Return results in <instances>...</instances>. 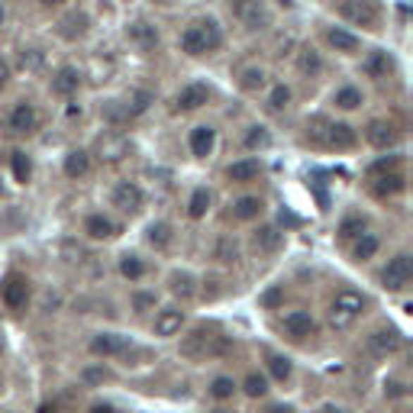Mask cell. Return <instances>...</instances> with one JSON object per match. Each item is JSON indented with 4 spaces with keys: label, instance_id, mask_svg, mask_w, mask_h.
<instances>
[{
    "label": "cell",
    "instance_id": "cell-1",
    "mask_svg": "<svg viewBox=\"0 0 413 413\" xmlns=\"http://www.w3.org/2000/svg\"><path fill=\"white\" fill-rule=\"evenodd\" d=\"M220 46H223V32L214 20H200V23L187 26L181 32V52H187V55H204Z\"/></svg>",
    "mask_w": 413,
    "mask_h": 413
},
{
    "label": "cell",
    "instance_id": "cell-2",
    "mask_svg": "<svg viewBox=\"0 0 413 413\" xmlns=\"http://www.w3.org/2000/svg\"><path fill=\"white\" fill-rule=\"evenodd\" d=\"M310 139L314 142H323L326 149H336V152H345V149H355L359 136L349 123H326V120H314L310 126Z\"/></svg>",
    "mask_w": 413,
    "mask_h": 413
},
{
    "label": "cell",
    "instance_id": "cell-3",
    "mask_svg": "<svg viewBox=\"0 0 413 413\" xmlns=\"http://www.w3.org/2000/svg\"><path fill=\"white\" fill-rule=\"evenodd\" d=\"M230 349V343H226V336H216L214 329L207 326H197L191 333V336L181 343V355H187V359H210V355H223Z\"/></svg>",
    "mask_w": 413,
    "mask_h": 413
},
{
    "label": "cell",
    "instance_id": "cell-4",
    "mask_svg": "<svg viewBox=\"0 0 413 413\" xmlns=\"http://www.w3.org/2000/svg\"><path fill=\"white\" fill-rule=\"evenodd\" d=\"M362 310H365V297L355 291H343L329 304V323L336 329H349L362 316Z\"/></svg>",
    "mask_w": 413,
    "mask_h": 413
},
{
    "label": "cell",
    "instance_id": "cell-5",
    "mask_svg": "<svg viewBox=\"0 0 413 413\" xmlns=\"http://www.w3.org/2000/svg\"><path fill=\"white\" fill-rule=\"evenodd\" d=\"M413 278V261L407 252L394 255V259L388 261V268L381 271V288L384 291H404L407 284H410Z\"/></svg>",
    "mask_w": 413,
    "mask_h": 413
},
{
    "label": "cell",
    "instance_id": "cell-6",
    "mask_svg": "<svg viewBox=\"0 0 413 413\" xmlns=\"http://www.w3.org/2000/svg\"><path fill=\"white\" fill-rule=\"evenodd\" d=\"M30 278L20 275V271H13V275L4 278V284H0V297H4V304L10 307V310H23L26 304H30Z\"/></svg>",
    "mask_w": 413,
    "mask_h": 413
},
{
    "label": "cell",
    "instance_id": "cell-7",
    "mask_svg": "<svg viewBox=\"0 0 413 413\" xmlns=\"http://www.w3.org/2000/svg\"><path fill=\"white\" fill-rule=\"evenodd\" d=\"M233 13L249 30H265L271 23V13H268V7L261 0H233Z\"/></svg>",
    "mask_w": 413,
    "mask_h": 413
},
{
    "label": "cell",
    "instance_id": "cell-8",
    "mask_svg": "<svg viewBox=\"0 0 413 413\" xmlns=\"http://www.w3.org/2000/svg\"><path fill=\"white\" fill-rule=\"evenodd\" d=\"M339 16L355 26H375L378 23V7L371 0H339Z\"/></svg>",
    "mask_w": 413,
    "mask_h": 413
},
{
    "label": "cell",
    "instance_id": "cell-9",
    "mask_svg": "<svg viewBox=\"0 0 413 413\" xmlns=\"http://www.w3.org/2000/svg\"><path fill=\"white\" fill-rule=\"evenodd\" d=\"M130 349V336H120V333H97L91 339V352L97 359H113V355H123Z\"/></svg>",
    "mask_w": 413,
    "mask_h": 413
},
{
    "label": "cell",
    "instance_id": "cell-10",
    "mask_svg": "<svg viewBox=\"0 0 413 413\" xmlns=\"http://www.w3.org/2000/svg\"><path fill=\"white\" fill-rule=\"evenodd\" d=\"M400 343H404V336H400L394 326H381L375 329L371 336H368V349L375 355H390V352H397Z\"/></svg>",
    "mask_w": 413,
    "mask_h": 413
},
{
    "label": "cell",
    "instance_id": "cell-11",
    "mask_svg": "<svg viewBox=\"0 0 413 413\" xmlns=\"http://www.w3.org/2000/svg\"><path fill=\"white\" fill-rule=\"evenodd\" d=\"M113 207H120L123 214H136L139 207H142V191H139V184L132 181H120L113 187Z\"/></svg>",
    "mask_w": 413,
    "mask_h": 413
},
{
    "label": "cell",
    "instance_id": "cell-12",
    "mask_svg": "<svg viewBox=\"0 0 413 413\" xmlns=\"http://www.w3.org/2000/svg\"><path fill=\"white\" fill-rule=\"evenodd\" d=\"M252 245H255V252H261V255H275L284 245V233L278 226H259L252 236Z\"/></svg>",
    "mask_w": 413,
    "mask_h": 413
},
{
    "label": "cell",
    "instance_id": "cell-13",
    "mask_svg": "<svg viewBox=\"0 0 413 413\" xmlns=\"http://www.w3.org/2000/svg\"><path fill=\"white\" fill-rule=\"evenodd\" d=\"M314 329H316V323L307 310H291V314L284 316V333L291 339H307Z\"/></svg>",
    "mask_w": 413,
    "mask_h": 413
},
{
    "label": "cell",
    "instance_id": "cell-14",
    "mask_svg": "<svg viewBox=\"0 0 413 413\" xmlns=\"http://www.w3.org/2000/svg\"><path fill=\"white\" fill-rule=\"evenodd\" d=\"M397 126L394 123H384V120H375L371 126H368V142L375 149H390V146H397Z\"/></svg>",
    "mask_w": 413,
    "mask_h": 413
},
{
    "label": "cell",
    "instance_id": "cell-15",
    "mask_svg": "<svg viewBox=\"0 0 413 413\" xmlns=\"http://www.w3.org/2000/svg\"><path fill=\"white\" fill-rule=\"evenodd\" d=\"M184 326V310H178V307H165V310H159V316H155V336H175V333H181Z\"/></svg>",
    "mask_w": 413,
    "mask_h": 413
},
{
    "label": "cell",
    "instance_id": "cell-16",
    "mask_svg": "<svg viewBox=\"0 0 413 413\" xmlns=\"http://www.w3.org/2000/svg\"><path fill=\"white\" fill-rule=\"evenodd\" d=\"M36 123H39V113H36V107H32V104H16V107L10 110L7 126L13 132H32V130H36Z\"/></svg>",
    "mask_w": 413,
    "mask_h": 413
},
{
    "label": "cell",
    "instance_id": "cell-17",
    "mask_svg": "<svg viewBox=\"0 0 413 413\" xmlns=\"http://www.w3.org/2000/svg\"><path fill=\"white\" fill-rule=\"evenodd\" d=\"M407 187V178L400 175V171H388V175L375 178V184H371V191L378 194V197H394V194H400Z\"/></svg>",
    "mask_w": 413,
    "mask_h": 413
},
{
    "label": "cell",
    "instance_id": "cell-18",
    "mask_svg": "<svg viewBox=\"0 0 413 413\" xmlns=\"http://www.w3.org/2000/svg\"><path fill=\"white\" fill-rule=\"evenodd\" d=\"M261 175V165L255 159H242V161H233L230 168H226V178L236 184H245V181H255Z\"/></svg>",
    "mask_w": 413,
    "mask_h": 413
},
{
    "label": "cell",
    "instance_id": "cell-19",
    "mask_svg": "<svg viewBox=\"0 0 413 413\" xmlns=\"http://www.w3.org/2000/svg\"><path fill=\"white\" fill-rule=\"evenodd\" d=\"M175 104H178V110H184V113H187V110H200L207 104V87L204 85H187L175 97Z\"/></svg>",
    "mask_w": 413,
    "mask_h": 413
},
{
    "label": "cell",
    "instance_id": "cell-20",
    "mask_svg": "<svg viewBox=\"0 0 413 413\" xmlns=\"http://www.w3.org/2000/svg\"><path fill=\"white\" fill-rule=\"evenodd\" d=\"M214 139H216L214 126H194V132H191V152L197 155V159H207V155L214 152Z\"/></svg>",
    "mask_w": 413,
    "mask_h": 413
},
{
    "label": "cell",
    "instance_id": "cell-21",
    "mask_svg": "<svg viewBox=\"0 0 413 413\" xmlns=\"http://www.w3.org/2000/svg\"><path fill=\"white\" fill-rule=\"evenodd\" d=\"M78 87H81V71L78 68H61L58 75L52 78V91L58 94V97H68V94H75Z\"/></svg>",
    "mask_w": 413,
    "mask_h": 413
},
{
    "label": "cell",
    "instance_id": "cell-22",
    "mask_svg": "<svg viewBox=\"0 0 413 413\" xmlns=\"http://www.w3.org/2000/svg\"><path fill=\"white\" fill-rule=\"evenodd\" d=\"M168 291L181 300H191L194 294H197V281H194L191 271H175V275L168 278Z\"/></svg>",
    "mask_w": 413,
    "mask_h": 413
},
{
    "label": "cell",
    "instance_id": "cell-23",
    "mask_svg": "<svg viewBox=\"0 0 413 413\" xmlns=\"http://www.w3.org/2000/svg\"><path fill=\"white\" fill-rule=\"evenodd\" d=\"M326 42H329L333 49H336V52H343V55L359 52V46H362L359 36H352V32L339 30V26H336V30H329V32H326Z\"/></svg>",
    "mask_w": 413,
    "mask_h": 413
},
{
    "label": "cell",
    "instance_id": "cell-24",
    "mask_svg": "<svg viewBox=\"0 0 413 413\" xmlns=\"http://www.w3.org/2000/svg\"><path fill=\"white\" fill-rule=\"evenodd\" d=\"M91 171V155L85 149H75V152L65 155V175L68 178H85Z\"/></svg>",
    "mask_w": 413,
    "mask_h": 413
},
{
    "label": "cell",
    "instance_id": "cell-25",
    "mask_svg": "<svg viewBox=\"0 0 413 413\" xmlns=\"http://www.w3.org/2000/svg\"><path fill=\"white\" fill-rule=\"evenodd\" d=\"M378 249H381L378 236H371V233H362V236L355 239V245H352V259L355 261H368V259H375Z\"/></svg>",
    "mask_w": 413,
    "mask_h": 413
},
{
    "label": "cell",
    "instance_id": "cell-26",
    "mask_svg": "<svg viewBox=\"0 0 413 413\" xmlns=\"http://www.w3.org/2000/svg\"><path fill=\"white\" fill-rule=\"evenodd\" d=\"M85 233L91 239H110V236H113V223H110L104 214H91L85 220Z\"/></svg>",
    "mask_w": 413,
    "mask_h": 413
},
{
    "label": "cell",
    "instance_id": "cell-27",
    "mask_svg": "<svg viewBox=\"0 0 413 413\" xmlns=\"http://www.w3.org/2000/svg\"><path fill=\"white\" fill-rule=\"evenodd\" d=\"M130 39L132 42H139L142 49H155L159 46V30L149 23H132L130 26Z\"/></svg>",
    "mask_w": 413,
    "mask_h": 413
},
{
    "label": "cell",
    "instance_id": "cell-28",
    "mask_svg": "<svg viewBox=\"0 0 413 413\" xmlns=\"http://www.w3.org/2000/svg\"><path fill=\"white\" fill-rule=\"evenodd\" d=\"M265 365H268V371H271V378H275V381H288V378H291V359H288V355L268 352L265 355Z\"/></svg>",
    "mask_w": 413,
    "mask_h": 413
},
{
    "label": "cell",
    "instance_id": "cell-29",
    "mask_svg": "<svg viewBox=\"0 0 413 413\" xmlns=\"http://www.w3.org/2000/svg\"><path fill=\"white\" fill-rule=\"evenodd\" d=\"M261 200L259 197H239L236 204H233V216H236V220H255V216L261 214Z\"/></svg>",
    "mask_w": 413,
    "mask_h": 413
},
{
    "label": "cell",
    "instance_id": "cell-30",
    "mask_svg": "<svg viewBox=\"0 0 413 413\" xmlns=\"http://www.w3.org/2000/svg\"><path fill=\"white\" fill-rule=\"evenodd\" d=\"M297 68H300V75H304V78H316L323 71L320 52H314V49H304V52H300V58H297Z\"/></svg>",
    "mask_w": 413,
    "mask_h": 413
},
{
    "label": "cell",
    "instance_id": "cell-31",
    "mask_svg": "<svg viewBox=\"0 0 413 413\" xmlns=\"http://www.w3.org/2000/svg\"><path fill=\"white\" fill-rule=\"evenodd\" d=\"M146 242L149 245H155V249H168L171 245V226L168 223H152V226H149L146 230Z\"/></svg>",
    "mask_w": 413,
    "mask_h": 413
},
{
    "label": "cell",
    "instance_id": "cell-32",
    "mask_svg": "<svg viewBox=\"0 0 413 413\" xmlns=\"http://www.w3.org/2000/svg\"><path fill=\"white\" fill-rule=\"evenodd\" d=\"M362 100H365V97H362L359 87H339L336 97H333V104H336L339 110H359Z\"/></svg>",
    "mask_w": 413,
    "mask_h": 413
},
{
    "label": "cell",
    "instance_id": "cell-33",
    "mask_svg": "<svg viewBox=\"0 0 413 413\" xmlns=\"http://www.w3.org/2000/svg\"><path fill=\"white\" fill-rule=\"evenodd\" d=\"M365 216H359V214H352V216H345L343 223H339V239H345V242H349V239H359L362 233H365Z\"/></svg>",
    "mask_w": 413,
    "mask_h": 413
},
{
    "label": "cell",
    "instance_id": "cell-34",
    "mask_svg": "<svg viewBox=\"0 0 413 413\" xmlns=\"http://www.w3.org/2000/svg\"><path fill=\"white\" fill-rule=\"evenodd\" d=\"M120 275L130 278V281H139V278L146 275V261L139 259V255H123L120 259Z\"/></svg>",
    "mask_w": 413,
    "mask_h": 413
},
{
    "label": "cell",
    "instance_id": "cell-35",
    "mask_svg": "<svg viewBox=\"0 0 413 413\" xmlns=\"http://www.w3.org/2000/svg\"><path fill=\"white\" fill-rule=\"evenodd\" d=\"M207 210H210V191H207V187H197V191L191 194V200H187V214H191L194 220H200V216H207Z\"/></svg>",
    "mask_w": 413,
    "mask_h": 413
},
{
    "label": "cell",
    "instance_id": "cell-36",
    "mask_svg": "<svg viewBox=\"0 0 413 413\" xmlns=\"http://www.w3.org/2000/svg\"><path fill=\"white\" fill-rule=\"evenodd\" d=\"M85 30H87V16L85 13H71V16H65V20H61V36H65V39L81 36Z\"/></svg>",
    "mask_w": 413,
    "mask_h": 413
},
{
    "label": "cell",
    "instance_id": "cell-37",
    "mask_svg": "<svg viewBox=\"0 0 413 413\" xmlns=\"http://www.w3.org/2000/svg\"><path fill=\"white\" fill-rule=\"evenodd\" d=\"M233 394H236V381H233V378H226V375L214 378V384H210V397L214 400H230Z\"/></svg>",
    "mask_w": 413,
    "mask_h": 413
},
{
    "label": "cell",
    "instance_id": "cell-38",
    "mask_svg": "<svg viewBox=\"0 0 413 413\" xmlns=\"http://www.w3.org/2000/svg\"><path fill=\"white\" fill-rule=\"evenodd\" d=\"M152 100H155V97H152L149 91H132V94H130V100H126V113H130V116L146 113Z\"/></svg>",
    "mask_w": 413,
    "mask_h": 413
},
{
    "label": "cell",
    "instance_id": "cell-39",
    "mask_svg": "<svg viewBox=\"0 0 413 413\" xmlns=\"http://www.w3.org/2000/svg\"><path fill=\"white\" fill-rule=\"evenodd\" d=\"M239 85H242L245 94L261 91V87H265V71H261V68H245V71H242V81H239Z\"/></svg>",
    "mask_w": 413,
    "mask_h": 413
},
{
    "label": "cell",
    "instance_id": "cell-40",
    "mask_svg": "<svg viewBox=\"0 0 413 413\" xmlns=\"http://www.w3.org/2000/svg\"><path fill=\"white\" fill-rule=\"evenodd\" d=\"M288 104H291V87H284V85H275V87H271V94H268V110L281 113Z\"/></svg>",
    "mask_w": 413,
    "mask_h": 413
},
{
    "label": "cell",
    "instance_id": "cell-41",
    "mask_svg": "<svg viewBox=\"0 0 413 413\" xmlns=\"http://www.w3.org/2000/svg\"><path fill=\"white\" fill-rule=\"evenodd\" d=\"M13 175H16V181H20V184L30 181L32 161H30V155H26V152H13Z\"/></svg>",
    "mask_w": 413,
    "mask_h": 413
},
{
    "label": "cell",
    "instance_id": "cell-42",
    "mask_svg": "<svg viewBox=\"0 0 413 413\" xmlns=\"http://www.w3.org/2000/svg\"><path fill=\"white\" fill-rule=\"evenodd\" d=\"M242 390L249 394V397H265L268 394V381H265V375H249L245 378V384H242Z\"/></svg>",
    "mask_w": 413,
    "mask_h": 413
},
{
    "label": "cell",
    "instance_id": "cell-43",
    "mask_svg": "<svg viewBox=\"0 0 413 413\" xmlns=\"http://www.w3.org/2000/svg\"><path fill=\"white\" fill-rule=\"evenodd\" d=\"M388 65H390V61H388V55H384V52H375V55H371V58L365 61V65H362V68H365V75H371V78H381L384 71H388Z\"/></svg>",
    "mask_w": 413,
    "mask_h": 413
},
{
    "label": "cell",
    "instance_id": "cell-44",
    "mask_svg": "<svg viewBox=\"0 0 413 413\" xmlns=\"http://www.w3.org/2000/svg\"><path fill=\"white\" fill-rule=\"evenodd\" d=\"M268 146V132L261 126H252V132L245 136V149H265Z\"/></svg>",
    "mask_w": 413,
    "mask_h": 413
},
{
    "label": "cell",
    "instance_id": "cell-45",
    "mask_svg": "<svg viewBox=\"0 0 413 413\" xmlns=\"http://www.w3.org/2000/svg\"><path fill=\"white\" fill-rule=\"evenodd\" d=\"M216 259H220V261H236V259H239L236 242H230V239H223V242H220V249H216Z\"/></svg>",
    "mask_w": 413,
    "mask_h": 413
},
{
    "label": "cell",
    "instance_id": "cell-46",
    "mask_svg": "<svg viewBox=\"0 0 413 413\" xmlns=\"http://www.w3.org/2000/svg\"><path fill=\"white\" fill-rule=\"evenodd\" d=\"M110 378L113 375H110L107 368H85V381L87 384H104V381H110Z\"/></svg>",
    "mask_w": 413,
    "mask_h": 413
},
{
    "label": "cell",
    "instance_id": "cell-47",
    "mask_svg": "<svg viewBox=\"0 0 413 413\" xmlns=\"http://www.w3.org/2000/svg\"><path fill=\"white\" fill-rule=\"evenodd\" d=\"M132 307H136V314H146V310H152V307H155V294H136Z\"/></svg>",
    "mask_w": 413,
    "mask_h": 413
},
{
    "label": "cell",
    "instance_id": "cell-48",
    "mask_svg": "<svg viewBox=\"0 0 413 413\" xmlns=\"http://www.w3.org/2000/svg\"><path fill=\"white\" fill-rule=\"evenodd\" d=\"M407 388L400 381H384V397H404Z\"/></svg>",
    "mask_w": 413,
    "mask_h": 413
},
{
    "label": "cell",
    "instance_id": "cell-49",
    "mask_svg": "<svg viewBox=\"0 0 413 413\" xmlns=\"http://www.w3.org/2000/svg\"><path fill=\"white\" fill-rule=\"evenodd\" d=\"M23 68H39V65H42V55L36 52V49H30V52H23Z\"/></svg>",
    "mask_w": 413,
    "mask_h": 413
},
{
    "label": "cell",
    "instance_id": "cell-50",
    "mask_svg": "<svg viewBox=\"0 0 413 413\" xmlns=\"http://www.w3.org/2000/svg\"><path fill=\"white\" fill-rule=\"evenodd\" d=\"M281 297H284L281 288H271V291L261 297V307H268V310H271V307H278V300H281Z\"/></svg>",
    "mask_w": 413,
    "mask_h": 413
},
{
    "label": "cell",
    "instance_id": "cell-51",
    "mask_svg": "<svg viewBox=\"0 0 413 413\" xmlns=\"http://www.w3.org/2000/svg\"><path fill=\"white\" fill-rule=\"evenodd\" d=\"M397 155H390V159H381V161H375V165H371V171H375V175H378V171H390V168H394V165H397Z\"/></svg>",
    "mask_w": 413,
    "mask_h": 413
},
{
    "label": "cell",
    "instance_id": "cell-52",
    "mask_svg": "<svg viewBox=\"0 0 413 413\" xmlns=\"http://www.w3.org/2000/svg\"><path fill=\"white\" fill-rule=\"evenodd\" d=\"M87 413H113V407H110V404H94Z\"/></svg>",
    "mask_w": 413,
    "mask_h": 413
},
{
    "label": "cell",
    "instance_id": "cell-53",
    "mask_svg": "<svg viewBox=\"0 0 413 413\" xmlns=\"http://www.w3.org/2000/svg\"><path fill=\"white\" fill-rule=\"evenodd\" d=\"M7 78H10V68H7V65H4V61H0V87L7 85Z\"/></svg>",
    "mask_w": 413,
    "mask_h": 413
},
{
    "label": "cell",
    "instance_id": "cell-54",
    "mask_svg": "<svg viewBox=\"0 0 413 413\" xmlns=\"http://www.w3.org/2000/svg\"><path fill=\"white\" fill-rule=\"evenodd\" d=\"M42 7H58V4H65V0H39Z\"/></svg>",
    "mask_w": 413,
    "mask_h": 413
},
{
    "label": "cell",
    "instance_id": "cell-55",
    "mask_svg": "<svg viewBox=\"0 0 413 413\" xmlns=\"http://www.w3.org/2000/svg\"><path fill=\"white\" fill-rule=\"evenodd\" d=\"M268 413H294V410H291V407H271Z\"/></svg>",
    "mask_w": 413,
    "mask_h": 413
},
{
    "label": "cell",
    "instance_id": "cell-56",
    "mask_svg": "<svg viewBox=\"0 0 413 413\" xmlns=\"http://www.w3.org/2000/svg\"><path fill=\"white\" fill-rule=\"evenodd\" d=\"M323 413H345V410H339V407H326Z\"/></svg>",
    "mask_w": 413,
    "mask_h": 413
},
{
    "label": "cell",
    "instance_id": "cell-57",
    "mask_svg": "<svg viewBox=\"0 0 413 413\" xmlns=\"http://www.w3.org/2000/svg\"><path fill=\"white\" fill-rule=\"evenodd\" d=\"M39 413H55V410H52V407H39Z\"/></svg>",
    "mask_w": 413,
    "mask_h": 413
},
{
    "label": "cell",
    "instance_id": "cell-58",
    "mask_svg": "<svg viewBox=\"0 0 413 413\" xmlns=\"http://www.w3.org/2000/svg\"><path fill=\"white\" fill-rule=\"evenodd\" d=\"M4 16H7V13H4V7H0V23H4Z\"/></svg>",
    "mask_w": 413,
    "mask_h": 413
},
{
    "label": "cell",
    "instance_id": "cell-59",
    "mask_svg": "<svg viewBox=\"0 0 413 413\" xmlns=\"http://www.w3.org/2000/svg\"><path fill=\"white\" fill-rule=\"evenodd\" d=\"M0 345H4V333H0Z\"/></svg>",
    "mask_w": 413,
    "mask_h": 413
}]
</instances>
